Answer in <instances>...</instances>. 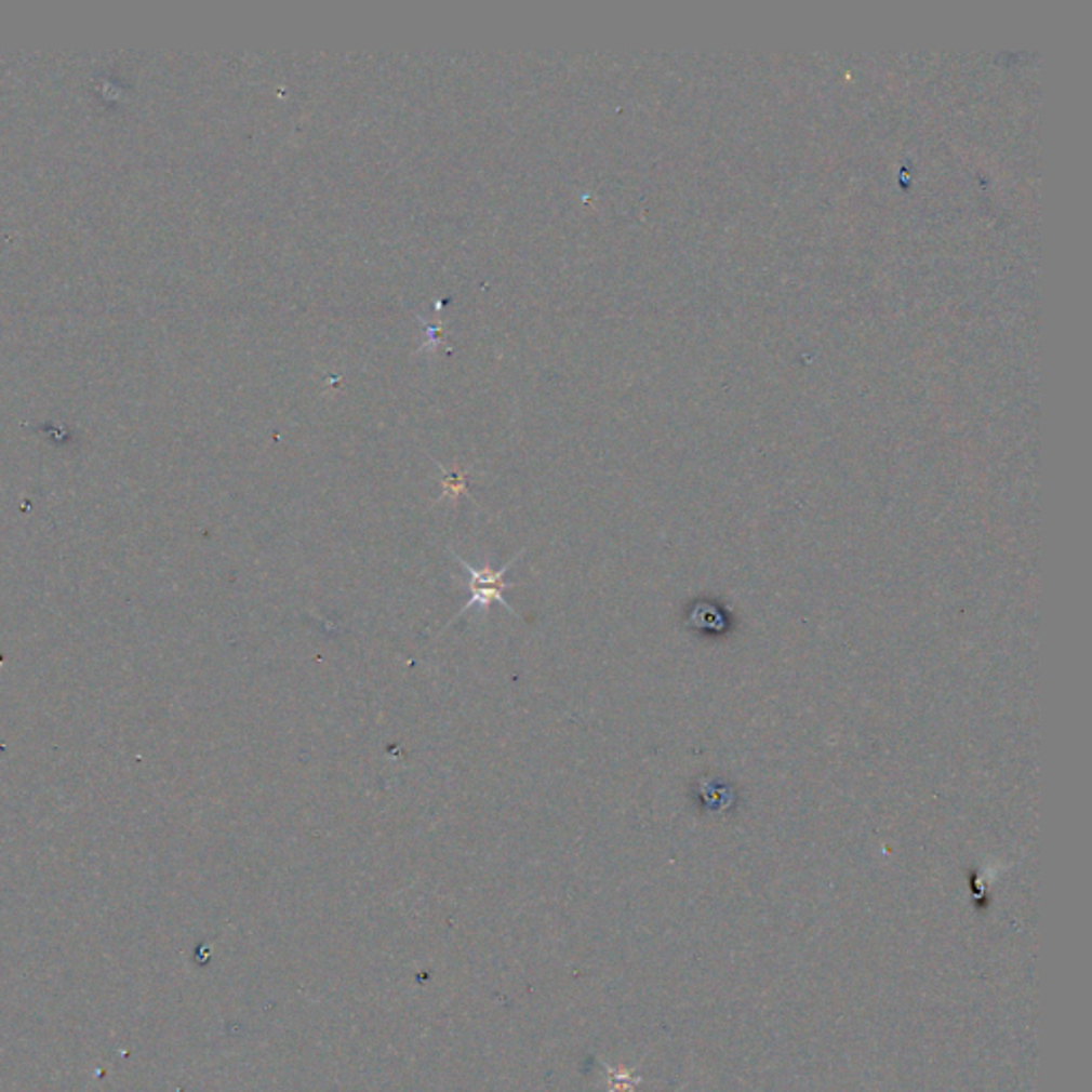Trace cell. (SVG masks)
<instances>
[{
	"label": "cell",
	"mask_w": 1092,
	"mask_h": 1092,
	"mask_svg": "<svg viewBox=\"0 0 1092 1092\" xmlns=\"http://www.w3.org/2000/svg\"><path fill=\"white\" fill-rule=\"evenodd\" d=\"M521 555H523V550H521L519 555H515V557H512V559H510L504 568H500V570H491L489 565H487V568H482V570H478V568L469 565L468 561H466L464 557H460V555H455V552H453V557L462 563V568H464V570H466V574H468V583H464V585H466L469 589L468 602H466V607H464V609H462V611L453 617V622H457L464 613H468L471 609H489V604H491V602H497V604H502L506 611L515 613V611H512V607H510V604L506 602V598H504V589H510V587H515L517 583H508V581H504V576H506V572L512 568V563H515ZM453 622H451V624H453Z\"/></svg>",
	"instance_id": "1"
}]
</instances>
